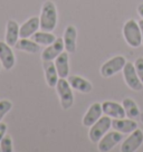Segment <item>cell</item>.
<instances>
[{"mask_svg": "<svg viewBox=\"0 0 143 152\" xmlns=\"http://www.w3.org/2000/svg\"><path fill=\"white\" fill-rule=\"evenodd\" d=\"M44 71H45V77H46L48 86L50 87L56 86L58 82V73L55 63H53V61H44Z\"/></svg>", "mask_w": 143, "mask_h": 152, "instance_id": "d6986e66", "label": "cell"}, {"mask_svg": "<svg viewBox=\"0 0 143 152\" xmlns=\"http://www.w3.org/2000/svg\"><path fill=\"white\" fill-rule=\"evenodd\" d=\"M1 65H2V64H1V62H0V69H1Z\"/></svg>", "mask_w": 143, "mask_h": 152, "instance_id": "f546056e", "label": "cell"}, {"mask_svg": "<svg viewBox=\"0 0 143 152\" xmlns=\"http://www.w3.org/2000/svg\"><path fill=\"white\" fill-rule=\"evenodd\" d=\"M143 142V132L140 129L134 130L131 132L129 138L124 140V142L121 145V151L122 152H134L136 151L139 148L141 147Z\"/></svg>", "mask_w": 143, "mask_h": 152, "instance_id": "52a82bcc", "label": "cell"}, {"mask_svg": "<svg viewBox=\"0 0 143 152\" xmlns=\"http://www.w3.org/2000/svg\"><path fill=\"white\" fill-rule=\"evenodd\" d=\"M112 126L121 133H131L138 129V123L132 119H114L112 120Z\"/></svg>", "mask_w": 143, "mask_h": 152, "instance_id": "2e32d148", "label": "cell"}, {"mask_svg": "<svg viewBox=\"0 0 143 152\" xmlns=\"http://www.w3.org/2000/svg\"><path fill=\"white\" fill-rule=\"evenodd\" d=\"M6 131H7V124L0 122V141L6 135Z\"/></svg>", "mask_w": 143, "mask_h": 152, "instance_id": "484cf974", "label": "cell"}, {"mask_svg": "<svg viewBox=\"0 0 143 152\" xmlns=\"http://www.w3.org/2000/svg\"><path fill=\"white\" fill-rule=\"evenodd\" d=\"M125 64H126L125 57L115 56L102 65L101 74H102L103 77H111V76H113L116 73H119L121 69H123Z\"/></svg>", "mask_w": 143, "mask_h": 152, "instance_id": "8992f818", "label": "cell"}, {"mask_svg": "<svg viewBox=\"0 0 143 152\" xmlns=\"http://www.w3.org/2000/svg\"><path fill=\"white\" fill-rule=\"evenodd\" d=\"M15 47L19 50H24V52L30 53V54H36L40 50V45L37 44L34 40H29L27 38H21L18 39V42L16 43Z\"/></svg>", "mask_w": 143, "mask_h": 152, "instance_id": "ffe728a7", "label": "cell"}, {"mask_svg": "<svg viewBox=\"0 0 143 152\" xmlns=\"http://www.w3.org/2000/svg\"><path fill=\"white\" fill-rule=\"evenodd\" d=\"M19 38V26L15 20H8L6 27V39L5 42L9 46H15Z\"/></svg>", "mask_w": 143, "mask_h": 152, "instance_id": "ac0fdd59", "label": "cell"}, {"mask_svg": "<svg viewBox=\"0 0 143 152\" xmlns=\"http://www.w3.org/2000/svg\"><path fill=\"white\" fill-rule=\"evenodd\" d=\"M56 90L61 99V104L64 110L71 109L74 104V95L72 92V86L66 78H59L56 84Z\"/></svg>", "mask_w": 143, "mask_h": 152, "instance_id": "277c9868", "label": "cell"}, {"mask_svg": "<svg viewBox=\"0 0 143 152\" xmlns=\"http://www.w3.org/2000/svg\"><path fill=\"white\" fill-rule=\"evenodd\" d=\"M134 67H135V71L138 73L140 80H141V82L143 83V57H139L138 59L135 61Z\"/></svg>", "mask_w": 143, "mask_h": 152, "instance_id": "d4e9b609", "label": "cell"}, {"mask_svg": "<svg viewBox=\"0 0 143 152\" xmlns=\"http://www.w3.org/2000/svg\"><path fill=\"white\" fill-rule=\"evenodd\" d=\"M40 29L52 33L57 25V9L53 1H46L40 12Z\"/></svg>", "mask_w": 143, "mask_h": 152, "instance_id": "6da1fadb", "label": "cell"}, {"mask_svg": "<svg viewBox=\"0 0 143 152\" xmlns=\"http://www.w3.org/2000/svg\"><path fill=\"white\" fill-rule=\"evenodd\" d=\"M55 66L57 69L58 76L61 78H66L69 75V62H68V53L63 52L55 59Z\"/></svg>", "mask_w": 143, "mask_h": 152, "instance_id": "e0dca14e", "label": "cell"}, {"mask_svg": "<svg viewBox=\"0 0 143 152\" xmlns=\"http://www.w3.org/2000/svg\"><path fill=\"white\" fill-rule=\"evenodd\" d=\"M31 37H33L34 42H36L39 45H45V46H48L56 40V36L54 34L49 33V31H44V30L36 31Z\"/></svg>", "mask_w": 143, "mask_h": 152, "instance_id": "7402d4cb", "label": "cell"}, {"mask_svg": "<svg viewBox=\"0 0 143 152\" xmlns=\"http://www.w3.org/2000/svg\"><path fill=\"white\" fill-rule=\"evenodd\" d=\"M40 27V19L38 17H31L26 23L19 27V37L29 38L31 37L36 31H38Z\"/></svg>", "mask_w": 143, "mask_h": 152, "instance_id": "7c38bea8", "label": "cell"}, {"mask_svg": "<svg viewBox=\"0 0 143 152\" xmlns=\"http://www.w3.org/2000/svg\"><path fill=\"white\" fill-rule=\"evenodd\" d=\"M67 81L69 83V85L72 86V88L78 91L81 93H84V94L91 93L92 90H93V86H92L91 82L85 80V78H83L81 76H76V75L68 76Z\"/></svg>", "mask_w": 143, "mask_h": 152, "instance_id": "4fadbf2b", "label": "cell"}, {"mask_svg": "<svg viewBox=\"0 0 143 152\" xmlns=\"http://www.w3.org/2000/svg\"><path fill=\"white\" fill-rule=\"evenodd\" d=\"M123 36L125 38V42L131 47L138 48L142 44L141 29H140V26H139L138 23L133 19H130L124 24Z\"/></svg>", "mask_w": 143, "mask_h": 152, "instance_id": "7a4b0ae2", "label": "cell"}, {"mask_svg": "<svg viewBox=\"0 0 143 152\" xmlns=\"http://www.w3.org/2000/svg\"><path fill=\"white\" fill-rule=\"evenodd\" d=\"M76 36L77 31L74 26H67L64 31V45L67 53L73 54L76 52Z\"/></svg>", "mask_w": 143, "mask_h": 152, "instance_id": "9a60e30c", "label": "cell"}, {"mask_svg": "<svg viewBox=\"0 0 143 152\" xmlns=\"http://www.w3.org/2000/svg\"><path fill=\"white\" fill-rule=\"evenodd\" d=\"M123 76L126 85L133 91H141L143 88V83L141 82L140 77H139L138 73L135 71V67L132 63H128L125 64L123 67Z\"/></svg>", "mask_w": 143, "mask_h": 152, "instance_id": "5b68a950", "label": "cell"}, {"mask_svg": "<svg viewBox=\"0 0 143 152\" xmlns=\"http://www.w3.org/2000/svg\"><path fill=\"white\" fill-rule=\"evenodd\" d=\"M65 49V45H64V39L63 38H56V40L53 44L48 45L47 48L44 49L42 53V58L43 61H54L56 59Z\"/></svg>", "mask_w": 143, "mask_h": 152, "instance_id": "9c48e42d", "label": "cell"}, {"mask_svg": "<svg viewBox=\"0 0 143 152\" xmlns=\"http://www.w3.org/2000/svg\"><path fill=\"white\" fill-rule=\"evenodd\" d=\"M139 26H140V29H141V36H142V45H143V19L139 21Z\"/></svg>", "mask_w": 143, "mask_h": 152, "instance_id": "83f0119b", "label": "cell"}, {"mask_svg": "<svg viewBox=\"0 0 143 152\" xmlns=\"http://www.w3.org/2000/svg\"><path fill=\"white\" fill-rule=\"evenodd\" d=\"M122 105H123L124 110H125V113H126V116L129 119L139 120L141 113H140V110H139V106L135 103V101L128 97V99H124L123 100Z\"/></svg>", "mask_w": 143, "mask_h": 152, "instance_id": "44dd1931", "label": "cell"}, {"mask_svg": "<svg viewBox=\"0 0 143 152\" xmlns=\"http://www.w3.org/2000/svg\"><path fill=\"white\" fill-rule=\"evenodd\" d=\"M138 12H139V15L142 17V19H143V4H141V5H139V7H138Z\"/></svg>", "mask_w": 143, "mask_h": 152, "instance_id": "4316f807", "label": "cell"}, {"mask_svg": "<svg viewBox=\"0 0 143 152\" xmlns=\"http://www.w3.org/2000/svg\"><path fill=\"white\" fill-rule=\"evenodd\" d=\"M0 62L7 71L11 69L16 63L15 54L11 49V46H9L6 42H0Z\"/></svg>", "mask_w": 143, "mask_h": 152, "instance_id": "30bf717a", "label": "cell"}, {"mask_svg": "<svg viewBox=\"0 0 143 152\" xmlns=\"http://www.w3.org/2000/svg\"><path fill=\"white\" fill-rule=\"evenodd\" d=\"M0 151L2 152H12L14 151V144L12 139L10 135H5L0 141Z\"/></svg>", "mask_w": 143, "mask_h": 152, "instance_id": "603a6c76", "label": "cell"}, {"mask_svg": "<svg viewBox=\"0 0 143 152\" xmlns=\"http://www.w3.org/2000/svg\"><path fill=\"white\" fill-rule=\"evenodd\" d=\"M12 107V103L8 100H1L0 101V122L2 121L4 116L9 112Z\"/></svg>", "mask_w": 143, "mask_h": 152, "instance_id": "cb8c5ba5", "label": "cell"}, {"mask_svg": "<svg viewBox=\"0 0 143 152\" xmlns=\"http://www.w3.org/2000/svg\"><path fill=\"white\" fill-rule=\"evenodd\" d=\"M102 109H103V113L110 116L111 119H124L126 115L123 105L116 102L106 101L102 104Z\"/></svg>", "mask_w": 143, "mask_h": 152, "instance_id": "8fae6325", "label": "cell"}, {"mask_svg": "<svg viewBox=\"0 0 143 152\" xmlns=\"http://www.w3.org/2000/svg\"><path fill=\"white\" fill-rule=\"evenodd\" d=\"M122 133L119 131H111L105 134L98 141V150L101 152H109L122 140Z\"/></svg>", "mask_w": 143, "mask_h": 152, "instance_id": "ba28073f", "label": "cell"}, {"mask_svg": "<svg viewBox=\"0 0 143 152\" xmlns=\"http://www.w3.org/2000/svg\"><path fill=\"white\" fill-rule=\"evenodd\" d=\"M103 114V109L101 103H94L90 106L88 111L83 118V125L84 126H92Z\"/></svg>", "mask_w": 143, "mask_h": 152, "instance_id": "5bb4252c", "label": "cell"}, {"mask_svg": "<svg viewBox=\"0 0 143 152\" xmlns=\"http://www.w3.org/2000/svg\"><path fill=\"white\" fill-rule=\"evenodd\" d=\"M140 120H141V122L143 123V113H141V115H140Z\"/></svg>", "mask_w": 143, "mask_h": 152, "instance_id": "f1b7e54d", "label": "cell"}, {"mask_svg": "<svg viewBox=\"0 0 143 152\" xmlns=\"http://www.w3.org/2000/svg\"><path fill=\"white\" fill-rule=\"evenodd\" d=\"M111 126H112V120H111L110 116H107V115L101 116L100 119L91 126V130L88 133L90 140L93 143L98 142L101 139L109 132Z\"/></svg>", "mask_w": 143, "mask_h": 152, "instance_id": "3957f363", "label": "cell"}]
</instances>
